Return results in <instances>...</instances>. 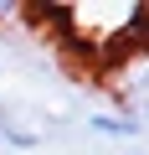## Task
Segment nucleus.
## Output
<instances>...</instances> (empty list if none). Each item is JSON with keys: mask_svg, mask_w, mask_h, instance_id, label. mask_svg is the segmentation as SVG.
I'll return each mask as SVG.
<instances>
[{"mask_svg": "<svg viewBox=\"0 0 149 155\" xmlns=\"http://www.w3.org/2000/svg\"><path fill=\"white\" fill-rule=\"evenodd\" d=\"M123 83H118V98H123V114L134 109H149V52H129L123 62Z\"/></svg>", "mask_w": 149, "mask_h": 155, "instance_id": "nucleus-1", "label": "nucleus"}, {"mask_svg": "<svg viewBox=\"0 0 149 155\" xmlns=\"http://www.w3.org/2000/svg\"><path fill=\"white\" fill-rule=\"evenodd\" d=\"M88 124H93V134H108V140H134V134H144L139 114H93Z\"/></svg>", "mask_w": 149, "mask_h": 155, "instance_id": "nucleus-2", "label": "nucleus"}, {"mask_svg": "<svg viewBox=\"0 0 149 155\" xmlns=\"http://www.w3.org/2000/svg\"><path fill=\"white\" fill-rule=\"evenodd\" d=\"M16 16V5H11V0H5V5H0V21H11Z\"/></svg>", "mask_w": 149, "mask_h": 155, "instance_id": "nucleus-3", "label": "nucleus"}, {"mask_svg": "<svg viewBox=\"0 0 149 155\" xmlns=\"http://www.w3.org/2000/svg\"><path fill=\"white\" fill-rule=\"evenodd\" d=\"M123 155H134V150H123Z\"/></svg>", "mask_w": 149, "mask_h": 155, "instance_id": "nucleus-4", "label": "nucleus"}]
</instances>
